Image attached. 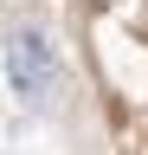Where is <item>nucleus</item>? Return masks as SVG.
Returning a JSON list of instances; mask_svg holds the SVG:
<instances>
[{"label": "nucleus", "mask_w": 148, "mask_h": 155, "mask_svg": "<svg viewBox=\"0 0 148 155\" xmlns=\"http://www.w3.org/2000/svg\"><path fill=\"white\" fill-rule=\"evenodd\" d=\"M13 91L20 97H45L52 91V52L39 32H20L13 39Z\"/></svg>", "instance_id": "nucleus-1"}]
</instances>
